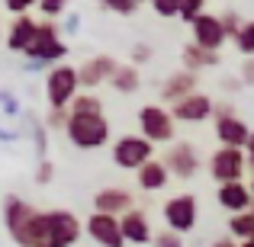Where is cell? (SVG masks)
Wrapping results in <instances>:
<instances>
[{"label":"cell","mask_w":254,"mask_h":247,"mask_svg":"<svg viewBox=\"0 0 254 247\" xmlns=\"http://www.w3.org/2000/svg\"><path fill=\"white\" fill-rule=\"evenodd\" d=\"M3 225L10 231L13 244L19 247H49V228H45V212H39L32 202L19 196L3 199Z\"/></svg>","instance_id":"cell-1"},{"label":"cell","mask_w":254,"mask_h":247,"mask_svg":"<svg viewBox=\"0 0 254 247\" xmlns=\"http://www.w3.org/2000/svg\"><path fill=\"white\" fill-rule=\"evenodd\" d=\"M64 135L81 151H97L110 145V119L106 116H71L64 125Z\"/></svg>","instance_id":"cell-2"},{"label":"cell","mask_w":254,"mask_h":247,"mask_svg":"<svg viewBox=\"0 0 254 247\" xmlns=\"http://www.w3.org/2000/svg\"><path fill=\"white\" fill-rule=\"evenodd\" d=\"M23 55L36 64H62V58L68 55V45L58 39L55 23H36V36H32L29 49Z\"/></svg>","instance_id":"cell-3"},{"label":"cell","mask_w":254,"mask_h":247,"mask_svg":"<svg viewBox=\"0 0 254 247\" xmlns=\"http://www.w3.org/2000/svg\"><path fill=\"white\" fill-rule=\"evenodd\" d=\"M138 135L148 145H171L177 135V125H174L171 112L158 103H148L138 109Z\"/></svg>","instance_id":"cell-4"},{"label":"cell","mask_w":254,"mask_h":247,"mask_svg":"<svg viewBox=\"0 0 254 247\" xmlns=\"http://www.w3.org/2000/svg\"><path fill=\"white\" fill-rule=\"evenodd\" d=\"M77 93H81V87H77V68H71V64H52L49 77H45L49 109H68V103Z\"/></svg>","instance_id":"cell-5"},{"label":"cell","mask_w":254,"mask_h":247,"mask_svg":"<svg viewBox=\"0 0 254 247\" xmlns=\"http://www.w3.org/2000/svg\"><path fill=\"white\" fill-rule=\"evenodd\" d=\"M212 116H216V142L219 148H245L251 129L245 119L235 116L232 103H212Z\"/></svg>","instance_id":"cell-6"},{"label":"cell","mask_w":254,"mask_h":247,"mask_svg":"<svg viewBox=\"0 0 254 247\" xmlns=\"http://www.w3.org/2000/svg\"><path fill=\"white\" fill-rule=\"evenodd\" d=\"M161 215H164L168 231H174V235H187V231L196 228L199 202H196V196H193V193H177V196H171L168 202H164Z\"/></svg>","instance_id":"cell-7"},{"label":"cell","mask_w":254,"mask_h":247,"mask_svg":"<svg viewBox=\"0 0 254 247\" xmlns=\"http://www.w3.org/2000/svg\"><path fill=\"white\" fill-rule=\"evenodd\" d=\"M45 228H49V247H74L84 235L81 218L68 209L45 212Z\"/></svg>","instance_id":"cell-8"},{"label":"cell","mask_w":254,"mask_h":247,"mask_svg":"<svg viewBox=\"0 0 254 247\" xmlns=\"http://www.w3.org/2000/svg\"><path fill=\"white\" fill-rule=\"evenodd\" d=\"M155 157V145H148L142 135H123L113 142V164L119 170H138Z\"/></svg>","instance_id":"cell-9"},{"label":"cell","mask_w":254,"mask_h":247,"mask_svg":"<svg viewBox=\"0 0 254 247\" xmlns=\"http://www.w3.org/2000/svg\"><path fill=\"white\" fill-rule=\"evenodd\" d=\"M161 164L174 180H193L199 173L196 145L193 142H171L168 151H164V157H161Z\"/></svg>","instance_id":"cell-10"},{"label":"cell","mask_w":254,"mask_h":247,"mask_svg":"<svg viewBox=\"0 0 254 247\" xmlns=\"http://www.w3.org/2000/svg\"><path fill=\"white\" fill-rule=\"evenodd\" d=\"M206 167L216 183H238V180H245V170H248L242 148H216Z\"/></svg>","instance_id":"cell-11"},{"label":"cell","mask_w":254,"mask_h":247,"mask_svg":"<svg viewBox=\"0 0 254 247\" xmlns=\"http://www.w3.org/2000/svg\"><path fill=\"white\" fill-rule=\"evenodd\" d=\"M84 225V235L90 238L93 244H100V247H123V231H119V218H113V215H100V212H93Z\"/></svg>","instance_id":"cell-12"},{"label":"cell","mask_w":254,"mask_h":247,"mask_svg":"<svg viewBox=\"0 0 254 247\" xmlns=\"http://www.w3.org/2000/svg\"><path fill=\"white\" fill-rule=\"evenodd\" d=\"M129 209H135V196L126 186H103V190L93 193V212H100V215L119 218Z\"/></svg>","instance_id":"cell-13"},{"label":"cell","mask_w":254,"mask_h":247,"mask_svg":"<svg viewBox=\"0 0 254 247\" xmlns=\"http://www.w3.org/2000/svg\"><path fill=\"white\" fill-rule=\"evenodd\" d=\"M212 103H216L212 97H206V93L196 90V93H190V97L177 99L168 112H171L174 122H206V119L212 116Z\"/></svg>","instance_id":"cell-14"},{"label":"cell","mask_w":254,"mask_h":247,"mask_svg":"<svg viewBox=\"0 0 254 247\" xmlns=\"http://www.w3.org/2000/svg\"><path fill=\"white\" fill-rule=\"evenodd\" d=\"M190 32H193L190 42L196 45V49H206V51H219V49H222V42H225L222 26H219L216 13H199V16L190 23Z\"/></svg>","instance_id":"cell-15"},{"label":"cell","mask_w":254,"mask_h":247,"mask_svg":"<svg viewBox=\"0 0 254 247\" xmlns=\"http://www.w3.org/2000/svg\"><path fill=\"white\" fill-rule=\"evenodd\" d=\"M116 58H110V55H93V58H87V61L77 68V87L81 90H97L100 84H106L110 81V74L116 71Z\"/></svg>","instance_id":"cell-16"},{"label":"cell","mask_w":254,"mask_h":247,"mask_svg":"<svg viewBox=\"0 0 254 247\" xmlns=\"http://www.w3.org/2000/svg\"><path fill=\"white\" fill-rule=\"evenodd\" d=\"M119 231H123V241L126 244H148L151 241V218L148 212L142 209H129L119 215Z\"/></svg>","instance_id":"cell-17"},{"label":"cell","mask_w":254,"mask_h":247,"mask_svg":"<svg viewBox=\"0 0 254 247\" xmlns=\"http://www.w3.org/2000/svg\"><path fill=\"white\" fill-rule=\"evenodd\" d=\"M216 202L222 205L225 212H232V215L248 212L251 209V190H248V183H245V180H238V183H219Z\"/></svg>","instance_id":"cell-18"},{"label":"cell","mask_w":254,"mask_h":247,"mask_svg":"<svg viewBox=\"0 0 254 247\" xmlns=\"http://www.w3.org/2000/svg\"><path fill=\"white\" fill-rule=\"evenodd\" d=\"M199 87V74H190V71H177V74H168V81L161 84V99L164 103H177V99L196 93Z\"/></svg>","instance_id":"cell-19"},{"label":"cell","mask_w":254,"mask_h":247,"mask_svg":"<svg viewBox=\"0 0 254 247\" xmlns=\"http://www.w3.org/2000/svg\"><path fill=\"white\" fill-rule=\"evenodd\" d=\"M32 36H36V19H32L29 13H23V16H13L10 29H6V49L16 51V55H23V51L29 49Z\"/></svg>","instance_id":"cell-20"},{"label":"cell","mask_w":254,"mask_h":247,"mask_svg":"<svg viewBox=\"0 0 254 247\" xmlns=\"http://www.w3.org/2000/svg\"><path fill=\"white\" fill-rule=\"evenodd\" d=\"M135 180H138V190H145V193H161L164 186L171 183V173L164 170V164L158 161V157H151L148 164H142L135 170Z\"/></svg>","instance_id":"cell-21"},{"label":"cell","mask_w":254,"mask_h":247,"mask_svg":"<svg viewBox=\"0 0 254 247\" xmlns=\"http://www.w3.org/2000/svg\"><path fill=\"white\" fill-rule=\"evenodd\" d=\"M180 61H184V71L199 74V71L216 68V64H219V51H206V49H196L193 42H187L184 51H180Z\"/></svg>","instance_id":"cell-22"},{"label":"cell","mask_w":254,"mask_h":247,"mask_svg":"<svg viewBox=\"0 0 254 247\" xmlns=\"http://www.w3.org/2000/svg\"><path fill=\"white\" fill-rule=\"evenodd\" d=\"M106 84H110L113 90H119V93H135L138 87H142V74H138L135 64H116V71L110 74Z\"/></svg>","instance_id":"cell-23"},{"label":"cell","mask_w":254,"mask_h":247,"mask_svg":"<svg viewBox=\"0 0 254 247\" xmlns=\"http://www.w3.org/2000/svg\"><path fill=\"white\" fill-rule=\"evenodd\" d=\"M68 112H71V116H103V103H100L97 93L81 90V93H77V97L68 103Z\"/></svg>","instance_id":"cell-24"},{"label":"cell","mask_w":254,"mask_h":247,"mask_svg":"<svg viewBox=\"0 0 254 247\" xmlns=\"http://www.w3.org/2000/svg\"><path fill=\"white\" fill-rule=\"evenodd\" d=\"M229 238L235 244H242V241H248V238H254V212H238V215H232L229 218Z\"/></svg>","instance_id":"cell-25"},{"label":"cell","mask_w":254,"mask_h":247,"mask_svg":"<svg viewBox=\"0 0 254 247\" xmlns=\"http://www.w3.org/2000/svg\"><path fill=\"white\" fill-rule=\"evenodd\" d=\"M232 42H235V49L242 51L245 58H254V19H245V23L238 26V32L232 36Z\"/></svg>","instance_id":"cell-26"},{"label":"cell","mask_w":254,"mask_h":247,"mask_svg":"<svg viewBox=\"0 0 254 247\" xmlns=\"http://www.w3.org/2000/svg\"><path fill=\"white\" fill-rule=\"evenodd\" d=\"M199 13H206V0H180L177 16L184 19V23H193V19H196Z\"/></svg>","instance_id":"cell-27"},{"label":"cell","mask_w":254,"mask_h":247,"mask_svg":"<svg viewBox=\"0 0 254 247\" xmlns=\"http://www.w3.org/2000/svg\"><path fill=\"white\" fill-rule=\"evenodd\" d=\"M242 23H245V19L238 16L235 10H225V13H219V26H222V36H225V39H232V36H235V32H238V26H242Z\"/></svg>","instance_id":"cell-28"},{"label":"cell","mask_w":254,"mask_h":247,"mask_svg":"<svg viewBox=\"0 0 254 247\" xmlns=\"http://www.w3.org/2000/svg\"><path fill=\"white\" fill-rule=\"evenodd\" d=\"M148 3H151V10H155L158 16H164V19H174L177 10H180V0H148Z\"/></svg>","instance_id":"cell-29"},{"label":"cell","mask_w":254,"mask_h":247,"mask_svg":"<svg viewBox=\"0 0 254 247\" xmlns=\"http://www.w3.org/2000/svg\"><path fill=\"white\" fill-rule=\"evenodd\" d=\"M151 244L155 247H184V235H174V231H158V235H151Z\"/></svg>","instance_id":"cell-30"},{"label":"cell","mask_w":254,"mask_h":247,"mask_svg":"<svg viewBox=\"0 0 254 247\" xmlns=\"http://www.w3.org/2000/svg\"><path fill=\"white\" fill-rule=\"evenodd\" d=\"M36 6L42 10V16H45V19H55V16H62V13H64L68 0H39Z\"/></svg>","instance_id":"cell-31"},{"label":"cell","mask_w":254,"mask_h":247,"mask_svg":"<svg viewBox=\"0 0 254 247\" xmlns=\"http://www.w3.org/2000/svg\"><path fill=\"white\" fill-rule=\"evenodd\" d=\"M97 3H103L106 10H113V13H119V16H132V13L138 10L132 0H97Z\"/></svg>","instance_id":"cell-32"},{"label":"cell","mask_w":254,"mask_h":247,"mask_svg":"<svg viewBox=\"0 0 254 247\" xmlns=\"http://www.w3.org/2000/svg\"><path fill=\"white\" fill-rule=\"evenodd\" d=\"M68 119H71L68 109H49V119H45V125H49V129H55V132H64Z\"/></svg>","instance_id":"cell-33"},{"label":"cell","mask_w":254,"mask_h":247,"mask_svg":"<svg viewBox=\"0 0 254 247\" xmlns=\"http://www.w3.org/2000/svg\"><path fill=\"white\" fill-rule=\"evenodd\" d=\"M36 3H39V0H3V6L13 13V16H23V13H29Z\"/></svg>","instance_id":"cell-34"},{"label":"cell","mask_w":254,"mask_h":247,"mask_svg":"<svg viewBox=\"0 0 254 247\" xmlns=\"http://www.w3.org/2000/svg\"><path fill=\"white\" fill-rule=\"evenodd\" d=\"M145 61H151V49L148 45H135V49H132V64H145Z\"/></svg>","instance_id":"cell-35"},{"label":"cell","mask_w":254,"mask_h":247,"mask_svg":"<svg viewBox=\"0 0 254 247\" xmlns=\"http://www.w3.org/2000/svg\"><path fill=\"white\" fill-rule=\"evenodd\" d=\"M52 173H55V167H52L49 161H42V164H39V170H36V183H49Z\"/></svg>","instance_id":"cell-36"},{"label":"cell","mask_w":254,"mask_h":247,"mask_svg":"<svg viewBox=\"0 0 254 247\" xmlns=\"http://www.w3.org/2000/svg\"><path fill=\"white\" fill-rule=\"evenodd\" d=\"M242 84L254 87V58H245V64H242Z\"/></svg>","instance_id":"cell-37"},{"label":"cell","mask_w":254,"mask_h":247,"mask_svg":"<svg viewBox=\"0 0 254 247\" xmlns=\"http://www.w3.org/2000/svg\"><path fill=\"white\" fill-rule=\"evenodd\" d=\"M242 154H245V167H251V170H254V132L248 135V142H245Z\"/></svg>","instance_id":"cell-38"},{"label":"cell","mask_w":254,"mask_h":247,"mask_svg":"<svg viewBox=\"0 0 254 247\" xmlns=\"http://www.w3.org/2000/svg\"><path fill=\"white\" fill-rule=\"evenodd\" d=\"M209 247H238V244L232 241V238H225V235H222V238H216V241H212Z\"/></svg>","instance_id":"cell-39"},{"label":"cell","mask_w":254,"mask_h":247,"mask_svg":"<svg viewBox=\"0 0 254 247\" xmlns=\"http://www.w3.org/2000/svg\"><path fill=\"white\" fill-rule=\"evenodd\" d=\"M238 247H254V238H248V241H242Z\"/></svg>","instance_id":"cell-40"},{"label":"cell","mask_w":254,"mask_h":247,"mask_svg":"<svg viewBox=\"0 0 254 247\" xmlns=\"http://www.w3.org/2000/svg\"><path fill=\"white\" fill-rule=\"evenodd\" d=\"M248 190H251V196H254V177H251V186H248Z\"/></svg>","instance_id":"cell-41"},{"label":"cell","mask_w":254,"mask_h":247,"mask_svg":"<svg viewBox=\"0 0 254 247\" xmlns=\"http://www.w3.org/2000/svg\"><path fill=\"white\" fill-rule=\"evenodd\" d=\"M132 3H135V6H138V3H145V0H132Z\"/></svg>","instance_id":"cell-42"}]
</instances>
